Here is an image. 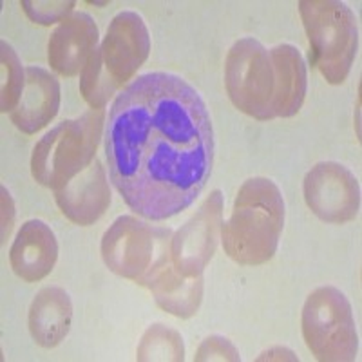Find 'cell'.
Masks as SVG:
<instances>
[{
    "mask_svg": "<svg viewBox=\"0 0 362 362\" xmlns=\"http://www.w3.org/2000/svg\"><path fill=\"white\" fill-rule=\"evenodd\" d=\"M257 361H299L296 357L292 350L288 348H283V346H274L270 350L263 351V354L257 357Z\"/></svg>",
    "mask_w": 362,
    "mask_h": 362,
    "instance_id": "cb8c5ba5",
    "label": "cell"
},
{
    "mask_svg": "<svg viewBox=\"0 0 362 362\" xmlns=\"http://www.w3.org/2000/svg\"><path fill=\"white\" fill-rule=\"evenodd\" d=\"M0 73H2V86H0V111L13 112L21 103L22 93L25 87V69L22 67L17 51L6 40L0 42Z\"/></svg>",
    "mask_w": 362,
    "mask_h": 362,
    "instance_id": "d6986e66",
    "label": "cell"
},
{
    "mask_svg": "<svg viewBox=\"0 0 362 362\" xmlns=\"http://www.w3.org/2000/svg\"><path fill=\"white\" fill-rule=\"evenodd\" d=\"M60 109V82L44 67H25V87L11 122L28 136L51 124Z\"/></svg>",
    "mask_w": 362,
    "mask_h": 362,
    "instance_id": "9a60e30c",
    "label": "cell"
},
{
    "mask_svg": "<svg viewBox=\"0 0 362 362\" xmlns=\"http://www.w3.org/2000/svg\"><path fill=\"white\" fill-rule=\"evenodd\" d=\"M80 93L90 109H105L109 100L118 93V87L103 69L100 47L93 51L80 74Z\"/></svg>",
    "mask_w": 362,
    "mask_h": 362,
    "instance_id": "ffe728a7",
    "label": "cell"
},
{
    "mask_svg": "<svg viewBox=\"0 0 362 362\" xmlns=\"http://www.w3.org/2000/svg\"><path fill=\"white\" fill-rule=\"evenodd\" d=\"M58 209L71 223L95 225L111 205V189L102 161L96 158L66 187L54 190Z\"/></svg>",
    "mask_w": 362,
    "mask_h": 362,
    "instance_id": "4fadbf2b",
    "label": "cell"
},
{
    "mask_svg": "<svg viewBox=\"0 0 362 362\" xmlns=\"http://www.w3.org/2000/svg\"><path fill=\"white\" fill-rule=\"evenodd\" d=\"M58 261V241L47 223L29 219L21 226L9 250L13 272L25 283H38L53 272Z\"/></svg>",
    "mask_w": 362,
    "mask_h": 362,
    "instance_id": "5bb4252c",
    "label": "cell"
},
{
    "mask_svg": "<svg viewBox=\"0 0 362 362\" xmlns=\"http://www.w3.org/2000/svg\"><path fill=\"white\" fill-rule=\"evenodd\" d=\"M299 15L312 47V66L332 86L344 83L358 49L354 11L337 0H300Z\"/></svg>",
    "mask_w": 362,
    "mask_h": 362,
    "instance_id": "277c9868",
    "label": "cell"
},
{
    "mask_svg": "<svg viewBox=\"0 0 362 362\" xmlns=\"http://www.w3.org/2000/svg\"><path fill=\"white\" fill-rule=\"evenodd\" d=\"M223 206V192L212 190L192 218L170 238V259L180 276H203L221 239Z\"/></svg>",
    "mask_w": 362,
    "mask_h": 362,
    "instance_id": "52a82bcc",
    "label": "cell"
},
{
    "mask_svg": "<svg viewBox=\"0 0 362 362\" xmlns=\"http://www.w3.org/2000/svg\"><path fill=\"white\" fill-rule=\"evenodd\" d=\"M100 252L112 274L138 283L153 264L156 230L136 216H119L103 234Z\"/></svg>",
    "mask_w": 362,
    "mask_h": 362,
    "instance_id": "30bf717a",
    "label": "cell"
},
{
    "mask_svg": "<svg viewBox=\"0 0 362 362\" xmlns=\"http://www.w3.org/2000/svg\"><path fill=\"white\" fill-rule=\"evenodd\" d=\"M2 245L6 243V239L9 238L13 228V221H15V205H13L11 194L8 192L6 187H2Z\"/></svg>",
    "mask_w": 362,
    "mask_h": 362,
    "instance_id": "603a6c76",
    "label": "cell"
},
{
    "mask_svg": "<svg viewBox=\"0 0 362 362\" xmlns=\"http://www.w3.org/2000/svg\"><path fill=\"white\" fill-rule=\"evenodd\" d=\"M105 109H90L74 119H64L42 136L31 154V174L42 187L58 190L96 160L103 134Z\"/></svg>",
    "mask_w": 362,
    "mask_h": 362,
    "instance_id": "3957f363",
    "label": "cell"
},
{
    "mask_svg": "<svg viewBox=\"0 0 362 362\" xmlns=\"http://www.w3.org/2000/svg\"><path fill=\"white\" fill-rule=\"evenodd\" d=\"M98 25L83 11H74L51 33L47 42V60L51 69L64 78L82 74L87 60L98 47Z\"/></svg>",
    "mask_w": 362,
    "mask_h": 362,
    "instance_id": "7c38bea8",
    "label": "cell"
},
{
    "mask_svg": "<svg viewBox=\"0 0 362 362\" xmlns=\"http://www.w3.org/2000/svg\"><path fill=\"white\" fill-rule=\"evenodd\" d=\"M274 67V118H292L300 111L308 89V69L296 45L279 44L270 49Z\"/></svg>",
    "mask_w": 362,
    "mask_h": 362,
    "instance_id": "2e32d148",
    "label": "cell"
},
{
    "mask_svg": "<svg viewBox=\"0 0 362 362\" xmlns=\"http://www.w3.org/2000/svg\"><path fill=\"white\" fill-rule=\"evenodd\" d=\"M196 362H210V361H223V362H238L241 361L238 348L232 344L230 339L223 335H210L199 344L194 355Z\"/></svg>",
    "mask_w": 362,
    "mask_h": 362,
    "instance_id": "7402d4cb",
    "label": "cell"
},
{
    "mask_svg": "<svg viewBox=\"0 0 362 362\" xmlns=\"http://www.w3.org/2000/svg\"><path fill=\"white\" fill-rule=\"evenodd\" d=\"M225 87L234 107L259 122L274 119V67L270 51L255 38L234 42L225 60Z\"/></svg>",
    "mask_w": 362,
    "mask_h": 362,
    "instance_id": "8992f818",
    "label": "cell"
},
{
    "mask_svg": "<svg viewBox=\"0 0 362 362\" xmlns=\"http://www.w3.org/2000/svg\"><path fill=\"white\" fill-rule=\"evenodd\" d=\"M105 158L118 194L153 221L189 209L214 163V129L202 95L170 73L132 80L109 109Z\"/></svg>",
    "mask_w": 362,
    "mask_h": 362,
    "instance_id": "6da1fadb",
    "label": "cell"
},
{
    "mask_svg": "<svg viewBox=\"0 0 362 362\" xmlns=\"http://www.w3.org/2000/svg\"><path fill=\"white\" fill-rule=\"evenodd\" d=\"M284 226V199L268 177H250L241 185L230 218L223 221L225 254L243 267H259L276 255Z\"/></svg>",
    "mask_w": 362,
    "mask_h": 362,
    "instance_id": "7a4b0ae2",
    "label": "cell"
},
{
    "mask_svg": "<svg viewBox=\"0 0 362 362\" xmlns=\"http://www.w3.org/2000/svg\"><path fill=\"white\" fill-rule=\"evenodd\" d=\"M73 322V303L60 286H45L29 306V334L40 348H54L67 337Z\"/></svg>",
    "mask_w": 362,
    "mask_h": 362,
    "instance_id": "e0dca14e",
    "label": "cell"
},
{
    "mask_svg": "<svg viewBox=\"0 0 362 362\" xmlns=\"http://www.w3.org/2000/svg\"><path fill=\"white\" fill-rule=\"evenodd\" d=\"M300 329L317 361L348 362L357 358L358 335L351 305L335 286H319L306 297Z\"/></svg>",
    "mask_w": 362,
    "mask_h": 362,
    "instance_id": "5b68a950",
    "label": "cell"
},
{
    "mask_svg": "<svg viewBox=\"0 0 362 362\" xmlns=\"http://www.w3.org/2000/svg\"><path fill=\"white\" fill-rule=\"evenodd\" d=\"M185 358V344L180 332L169 326L156 322L151 325L136 350V361L153 362V361H183Z\"/></svg>",
    "mask_w": 362,
    "mask_h": 362,
    "instance_id": "ac0fdd59",
    "label": "cell"
},
{
    "mask_svg": "<svg viewBox=\"0 0 362 362\" xmlns=\"http://www.w3.org/2000/svg\"><path fill=\"white\" fill-rule=\"evenodd\" d=\"M100 47L102 64L118 89L131 82L151 53V35L144 18L122 11L111 21Z\"/></svg>",
    "mask_w": 362,
    "mask_h": 362,
    "instance_id": "8fae6325",
    "label": "cell"
},
{
    "mask_svg": "<svg viewBox=\"0 0 362 362\" xmlns=\"http://www.w3.org/2000/svg\"><path fill=\"white\" fill-rule=\"evenodd\" d=\"M153 292L161 310L180 319L196 315L203 300V276L183 277L170 259V230H156V254L151 268L138 281Z\"/></svg>",
    "mask_w": 362,
    "mask_h": 362,
    "instance_id": "9c48e42d",
    "label": "cell"
},
{
    "mask_svg": "<svg viewBox=\"0 0 362 362\" xmlns=\"http://www.w3.org/2000/svg\"><path fill=\"white\" fill-rule=\"evenodd\" d=\"M308 209L321 221L344 225L357 218L361 209V185L355 174L337 161H319L303 181Z\"/></svg>",
    "mask_w": 362,
    "mask_h": 362,
    "instance_id": "ba28073f",
    "label": "cell"
},
{
    "mask_svg": "<svg viewBox=\"0 0 362 362\" xmlns=\"http://www.w3.org/2000/svg\"><path fill=\"white\" fill-rule=\"evenodd\" d=\"M21 6L29 21L40 25H51L57 24V22L60 24L74 13V2H66V0H58V2H51V0L29 2V0H24V2H21Z\"/></svg>",
    "mask_w": 362,
    "mask_h": 362,
    "instance_id": "44dd1931",
    "label": "cell"
}]
</instances>
